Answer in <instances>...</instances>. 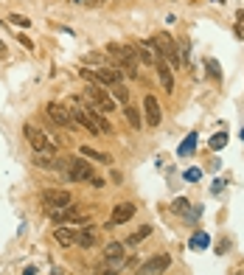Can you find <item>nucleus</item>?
<instances>
[{
  "label": "nucleus",
  "instance_id": "nucleus-1",
  "mask_svg": "<svg viewBox=\"0 0 244 275\" xmlns=\"http://www.w3.org/2000/svg\"><path fill=\"white\" fill-rule=\"evenodd\" d=\"M107 51V56L112 59V62L118 65V68L124 70V73H129V76H138V65H140V59H138V53H135V45H118V43H110L104 48Z\"/></svg>",
  "mask_w": 244,
  "mask_h": 275
},
{
  "label": "nucleus",
  "instance_id": "nucleus-2",
  "mask_svg": "<svg viewBox=\"0 0 244 275\" xmlns=\"http://www.w3.org/2000/svg\"><path fill=\"white\" fill-rule=\"evenodd\" d=\"M149 43H152L154 56H163V59H169L171 68H180V48H177L174 40H171V34L157 31L152 40H149Z\"/></svg>",
  "mask_w": 244,
  "mask_h": 275
},
{
  "label": "nucleus",
  "instance_id": "nucleus-3",
  "mask_svg": "<svg viewBox=\"0 0 244 275\" xmlns=\"http://www.w3.org/2000/svg\"><path fill=\"white\" fill-rule=\"evenodd\" d=\"M62 174L68 177L70 183H90L93 177V166H90V160H82V158H73V160H68V163L62 166Z\"/></svg>",
  "mask_w": 244,
  "mask_h": 275
},
{
  "label": "nucleus",
  "instance_id": "nucleus-4",
  "mask_svg": "<svg viewBox=\"0 0 244 275\" xmlns=\"http://www.w3.org/2000/svg\"><path fill=\"white\" fill-rule=\"evenodd\" d=\"M82 99H85L93 110H98V112H112V110H115L112 95H107L104 90H101V85H87L85 93H82Z\"/></svg>",
  "mask_w": 244,
  "mask_h": 275
},
{
  "label": "nucleus",
  "instance_id": "nucleus-5",
  "mask_svg": "<svg viewBox=\"0 0 244 275\" xmlns=\"http://www.w3.org/2000/svg\"><path fill=\"white\" fill-rule=\"evenodd\" d=\"M23 132H26L28 143H31V146H34V152H45V154H53V149H56V143H53L51 138L43 132V129H37V127H34V124H26V127H23Z\"/></svg>",
  "mask_w": 244,
  "mask_h": 275
},
{
  "label": "nucleus",
  "instance_id": "nucleus-6",
  "mask_svg": "<svg viewBox=\"0 0 244 275\" xmlns=\"http://www.w3.org/2000/svg\"><path fill=\"white\" fill-rule=\"evenodd\" d=\"M45 112H48V118H51L53 124H59V127H65V129L79 127V124L73 121V112H70L65 104H59V101H51V104L45 107Z\"/></svg>",
  "mask_w": 244,
  "mask_h": 275
},
{
  "label": "nucleus",
  "instance_id": "nucleus-7",
  "mask_svg": "<svg viewBox=\"0 0 244 275\" xmlns=\"http://www.w3.org/2000/svg\"><path fill=\"white\" fill-rule=\"evenodd\" d=\"M132 217H135V205H132V202H121V205H115V208H112L107 228H115V225H124V222H129Z\"/></svg>",
  "mask_w": 244,
  "mask_h": 275
},
{
  "label": "nucleus",
  "instance_id": "nucleus-8",
  "mask_svg": "<svg viewBox=\"0 0 244 275\" xmlns=\"http://www.w3.org/2000/svg\"><path fill=\"white\" fill-rule=\"evenodd\" d=\"M70 194L68 191H62V188H48V191H43V205L45 208H62V205H70Z\"/></svg>",
  "mask_w": 244,
  "mask_h": 275
},
{
  "label": "nucleus",
  "instance_id": "nucleus-9",
  "mask_svg": "<svg viewBox=\"0 0 244 275\" xmlns=\"http://www.w3.org/2000/svg\"><path fill=\"white\" fill-rule=\"evenodd\" d=\"M90 85H107V87L121 85V70H115V68H98V70H93V82H90Z\"/></svg>",
  "mask_w": 244,
  "mask_h": 275
},
{
  "label": "nucleus",
  "instance_id": "nucleus-10",
  "mask_svg": "<svg viewBox=\"0 0 244 275\" xmlns=\"http://www.w3.org/2000/svg\"><path fill=\"white\" fill-rule=\"evenodd\" d=\"M169 264H171V259H169L166 253L152 256V259H149L146 264L140 267V275H160V272H166V270H169Z\"/></svg>",
  "mask_w": 244,
  "mask_h": 275
},
{
  "label": "nucleus",
  "instance_id": "nucleus-11",
  "mask_svg": "<svg viewBox=\"0 0 244 275\" xmlns=\"http://www.w3.org/2000/svg\"><path fill=\"white\" fill-rule=\"evenodd\" d=\"M144 112H146V124H149V127H157V124L163 121V110H160V104H157L154 95H146V99H144Z\"/></svg>",
  "mask_w": 244,
  "mask_h": 275
},
{
  "label": "nucleus",
  "instance_id": "nucleus-12",
  "mask_svg": "<svg viewBox=\"0 0 244 275\" xmlns=\"http://www.w3.org/2000/svg\"><path fill=\"white\" fill-rule=\"evenodd\" d=\"M154 68H157V76H160V85H163V90H166V93H171V90H174V76H171V65L166 62L163 56H157V59H154Z\"/></svg>",
  "mask_w": 244,
  "mask_h": 275
},
{
  "label": "nucleus",
  "instance_id": "nucleus-13",
  "mask_svg": "<svg viewBox=\"0 0 244 275\" xmlns=\"http://www.w3.org/2000/svg\"><path fill=\"white\" fill-rule=\"evenodd\" d=\"M76 233H79V228H56L53 236H56V242L62 247H70V244H76Z\"/></svg>",
  "mask_w": 244,
  "mask_h": 275
},
{
  "label": "nucleus",
  "instance_id": "nucleus-14",
  "mask_svg": "<svg viewBox=\"0 0 244 275\" xmlns=\"http://www.w3.org/2000/svg\"><path fill=\"white\" fill-rule=\"evenodd\" d=\"M135 53H138V59L144 65L154 68V59H157V56H154V51H152V43H138V45H135Z\"/></svg>",
  "mask_w": 244,
  "mask_h": 275
},
{
  "label": "nucleus",
  "instance_id": "nucleus-15",
  "mask_svg": "<svg viewBox=\"0 0 244 275\" xmlns=\"http://www.w3.org/2000/svg\"><path fill=\"white\" fill-rule=\"evenodd\" d=\"M82 158L96 160V163H104V166H110V163H112V158H110V154L98 152V149H90V146H82Z\"/></svg>",
  "mask_w": 244,
  "mask_h": 275
},
{
  "label": "nucleus",
  "instance_id": "nucleus-16",
  "mask_svg": "<svg viewBox=\"0 0 244 275\" xmlns=\"http://www.w3.org/2000/svg\"><path fill=\"white\" fill-rule=\"evenodd\" d=\"M76 244H82L85 250H90L93 244H96V233H93L90 228H79V233H76Z\"/></svg>",
  "mask_w": 244,
  "mask_h": 275
},
{
  "label": "nucleus",
  "instance_id": "nucleus-17",
  "mask_svg": "<svg viewBox=\"0 0 244 275\" xmlns=\"http://www.w3.org/2000/svg\"><path fill=\"white\" fill-rule=\"evenodd\" d=\"M104 261H124V244H121V242L107 244V250H104Z\"/></svg>",
  "mask_w": 244,
  "mask_h": 275
},
{
  "label": "nucleus",
  "instance_id": "nucleus-18",
  "mask_svg": "<svg viewBox=\"0 0 244 275\" xmlns=\"http://www.w3.org/2000/svg\"><path fill=\"white\" fill-rule=\"evenodd\" d=\"M34 166H39V169H56V160H53V154L37 152L34 154Z\"/></svg>",
  "mask_w": 244,
  "mask_h": 275
},
{
  "label": "nucleus",
  "instance_id": "nucleus-19",
  "mask_svg": "<svg viewBox=\"0 0 244 275\" xmlns=\"http://www.w3.org/2000/svg\"><path fill=\"white\" fill-rule=\"evenodd\" d=\"M124 115H127V121L132 124L135 129H138V127H144V118H140V112L135 110L132 104H127V107H124Z\"/></svg>",
  "mask_w": 244,
  "mask_h": 275
},
{
  "label": "nucleus",
  "instance_id": "nucleus-20",
  "mask_svg": "<svg viewBox=\"0 0 244 275\" xmlns=\"http://www.w3.org/2000/svg\"><path fill=\"white\" fill-rule=\"evenodd\" d=\"M149 233H152V225H144L140 230H135L132 236L127 239V244H129V247H135V244H140V242H144V239L149 236Z\"/></svg>",
  "mask_w": 244,
  "mask_h": 275
},
{
  "label": "nucleus",
  "instance_id": "nucleus-21",
  "mask_svg": "<svg viewBox=\"0 0 244 275\" xmlns=\"http://www.w3.org/2000/svg\"><path fill=\"white\" fill-rule=\"evenodd\" d=\"M112 101H121L124 107L129 104V90L124 85H112Z\"/></svg>",
  "mask_w": 244,
  "mask_h": 275
},
{
  "label": "nucleus",
  "instance_id": "nucleus-22",
  "mask_svg": "<svg viewBox=\"0 0 244 275\" xmlns=\"http://www.w3.org/2000/svg\"><path fill=\"white\" fill-rule=\"evenodd\" d=\"M93 115H96V124H98V129H101V132H104V135H112V124L107 121V118L101 115L98 110H93Z\"/></svg>",
  "mask_w": 244,
  "mask_h": 275
},
{
  "label": "nucleus",
  "instance_id": "nucleus-23",
  "mask_svg": "<svg viewBox=\"0 0 244 275\" xmlns=\"http://www.w3.org/2000/svg\"><path fill=\"white\" fill-rule=\"evenodd\" d=\"M191 247H208V236H205V233H196V236L191 239Z\"/></svg>",
  "mask_w": 244,
  "mask_h": 275
},
{
  "label": "nucleus",
  "instance_id": "nucleus-24",
  "mask_svg": "<svg viewBox=\"0 0 244 275\" xmlns=\"http://www.w3.org/2000/svg\"><path fill=\"white\" fill-rule=\"evenodd\" d=\"M225 143H228V135H225V132H219V135H213V141H211V146H213V149H222V146H225Z\"/></svg>",
  "mask_w": 244,
  "mask_h": 275
},
{
  "label": "nucleus",
  "instance_id": "nucleus-25",
  "mask_svg": "<svg viewBox=\"0 0 244 275\" xmlns=\"http://www.w3.org/2000/svg\"><path fill=\"white\" fill-rule=\"evenodd\" d=\"M9 20L14 23V26H23V28H28V26H31V20H28V17H20V14H11Z\"/></svg>",
  "mask_w": 244,
  "mask_h": 275
},
{
  "label": "nucleus",
  "instance_id": "nucleus-26",
  "mask_svg": "<svg viewBox=\"0 0 244 275\" xmlns=\"http://www.w3.org/2000/svg\"><path fill=\"white\" fill-rule=\"evenodd\" d=\"M194 138H196V135H191V138H188V141L180 146V154H191V149H194Z\"/></svg>",
  "mask_w": 244,
  "mask_h": 275
},
{
  "label": "nucleus",
  "instance_id": "nucleus-27",
  "mask_svg": "<svg viewBox=\"0 0 244 275\" xmlns=\"http://www.w3.org/2000/svg\"><path fill=\"white\" fill-rule=\"evenodd\" d=\"M174 208H177V211H182V213H186V211H188V202H186V200H177V202H174Z\"/></svg>",
  "mask_w": 244,
  "mask_h": 275
},
{
  "label": "nucleus",
  "instance_id": "nucleus-28",
  "mask_svg": "<svg viewBox=\"0 0 244 275\" xmlns=\"http://www.w3.org/2000/svg\"><path fill=\"white\" fill-rule=\"evenodd\" d=\"M186 177H188V180H199V169H188Z\"/></svg>",
  "mask_w": 244,
  "mask_h": 275
},
{
  "label": "nucleus",
  "instance_id": "nucleus-29",
  "mask_svg": "<svg viewBox=\"0 0 244 275\" xmlns=\"http://www.w3.org/2000/svg\"><path fill=\"white\" fill-rule=\"evenodd\" d=\"M230 275H244V267H233V270H230Z\"/></svg>",
  "mask_w": 244,
  "mask_h": 275
},
{
  "label": "nucleus",
  "instance_id": "nucleus-30",
  "mask_svg": "<svg viewBox=\"0 0 244 275\" xmlns=\"http://www.w3.org/2000/svg\"><path fill=\"white\" fill-rule=\"evenodd\" d=\"M101 3H104V0H90L87 6H101Z\"/></svg>",
  "mask_w": 244,
  "mask_h": 275
}]
</instances>
